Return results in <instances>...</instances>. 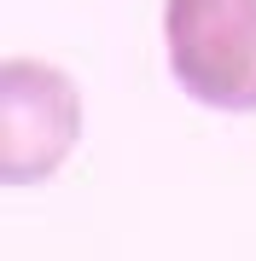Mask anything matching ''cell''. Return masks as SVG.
I'll list each match as a JSON object with an SVG mask.
<instances>
[{"label":"cell","mask_w":256,"mask_h":261,"mask_svg":"<svg viewBox=\"0 0 256 261\" xmlns=\"http://www.w3.org/2000/svg\"><path fill=\"white\" fill-rule=\"evenodd\" d=\"M82 140V93L58 64L12 53L0 58V180L41 186Z\"/></svg>","instance_id":"6da1fadb"},{"label":"cell","mask_w":256,"mask_h":261,"mask_svg":"<svg viewBox=\"0 0 256 261\" xmlns=\"http://www.w3.org/2000/svg\"><path fill=\"white\" fill-rule=\"evenodd\" d=\"M169 70L210 111H256V0H169Z\"/></svg>","instance_id":"7a4b0ae2"}]
</instances>
